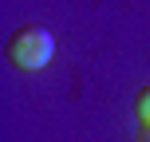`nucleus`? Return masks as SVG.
<instances>
[{"instance_id":"f257e3e1","label":"nucleus","mask_w":150,"mask_h":142,"mask_svg":"<svg viewBox=\"0 0 150 142\" xmlns=\"http://www.w3.org/2000/svg\"><path fill=\"white\" fill-rule=\"evenodd\" d=\"M52 55H55V40H52V32L40 28V24H28V28H20L8 40V59H12L16 67H24V71L47 67Z\"/></svg>"},{"instance_id":"f03ea898","label":"nucleus","mask_w":150,"mask_h":142,"mask_svg":"<svg viewBox=\"0 0 150 142\" xmlns=\"http://www.w3.org/2000/svg\"><path fill=\"white\" fill-rule=\"evenodd\" d=\"M134 114H138V122H142V126H150V87L138 91V99H134Z\"/></svg>"},{"instance_id":"7ed1b4c3","label":"nucleus","mask_w":150,"mask_h":142,"mask_svg":"<svg viewBox=\"0 0 150 142\" xmlns=\"http://www.w3.org/2000/svg\"><path fill=\"white\" fill-rule=\"evenodd\" d=\"M142 142H150V126H142Z\"/></svg>"}]
</instances>
